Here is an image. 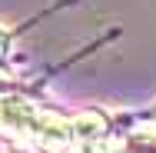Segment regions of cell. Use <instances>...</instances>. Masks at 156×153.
<instances>
[{
	"label": "cell",
	"instance_id": "4",
	"mask_svg": "<svg viewBox=\"0 0 156 153\" xmlns=\"http://www.w3.org/2000/svg\"><path fill=\"white\" fill-rule=\"evenodd\" d=\"M3 50H7V30L0 27V57H3Z\"/></svg>",
	"mask_w": 156,
	"mask_h": 153
},
{
	"label": "cell",
	"instance_id": "1",
	"mask_svg": "<svg viewBox=\"0 0 156 153\" xmlns=\"http://www.w3.org/2000/svg\"><path fill=\"white\" fill-rule=\"evenodd\" d=\"M0 126L7 133L33 140L47 153H63L73 140V123H63L60 117L40 110L27 97H3L0 100Z\"/></svg>",
	"mask_w": 156,
	"mask_h": 153
},
{
	"label": "cell",
	"instance_id": "2",
	"mask_svg": "<svg viewBox=\"0 0 156 153\" xmlns=\"http://www.w3.org/2000/svg\"><path fill=\"white\" fill-rule=\"evenodd\" d=\"M103 130H106V123L100 120L96 113L76 117V120H73V140H76L80 147H87V143H100V140H103Z\"/></svg>",
	"mask_w": 156,
	"mask_h": 153
},
{
	"label": "cell",
	"instance_id": "3",
	"mask_svg": "<svg viewBox=\"0 0 156 153\" xmlns=\"http://www.w3.org/2000/svg\"><path fill=\"white\" fill-rule=\"evenodd\" d=\"M120 153H156V130H136L123 140Z\"/></svg>",
	"mask_w": 156,
	"mask_h": 153
}]
</instances>
